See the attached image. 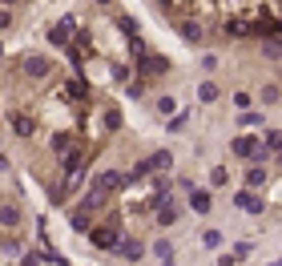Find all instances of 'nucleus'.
I'll use <instances>...</instances> for the list:
<instances>
[{
	"instance_id": "nucleus-1",
	"label": "nucleus",
	"mask_w": 282,
	"mask_h": 266,
	"mask_svg": "<svg viewBox=\"0 0 282 266\" xmlns=\"http://www.w3.org/2000/svg\"><path fill=\"white\" fill-rule=\"evenodd\" d=\"M0 226H4V230H12V226H20V206H12V202H4V206H0Z\"/></svg>"
},
{
	"instance_id": "nucleus-2",
	"label": "nucleus",
	"mask_w": 282,
	"mask_h": 266,
	"mask_svg": "<svg viewBox=\"0 0 282 266\" xmlns=\"http://www.w3.org/2000/svg\"><path fill=\"white\" fill-rule=\"evenodd\" d=\"M24 69H28L33 77H49V61H45V56H24Z\"/></svg>"
},
{
	"instance_id": "nucleus-3",
	"label": "nucleus",
	"mask_w": 282,
	"mask_h": 266,
	"mask_svg": "<svg viewBox=\"0 0 282 266\" xmlns=\"http://www.w3.org/2000/svg\"><path fill=\"white\" fill-rule=\"evenodd\" d=\"M234 150H238L242 158H250V154H258V141H254V137H238V141H234Z\"/></svg>"
},
{
	"instance_id": "nucleus-4",
	"label": "nucleus",
	"mask_w": 282,
	"mask_h": 266,
	"mask_svg": "<svg viewBox=\"0 0 282 266\" xmlns=\"http://www.w3.org/2000/svg\"><path fill=\"white\" fill-rule=\"evenodd\" d=\"M117 182H121V173H97V178H93V190H109Z\"/></svg>"
},
{
	"instance_id": "nucleus-5",
	"label": "nucleus",
	"mask_w": 282,
	"mask_h": 266,
	"mask_svg": "<svg viewBox=\"0 0 282 266\" xmlns=\"http://www.w3.org/2000/svg\"><path fill=\"white\" fill-rule=\"evenodd\" d=\"M238 210L258 214V210H262V202H258V198H250V194H238Z\"/></svg>"
},
{
	"instance_id": "nucleus-6",
	"label": "nucleus",
	"mask_w": 282,
	"mask_h": 266,
	"mask_svg": "<svg viewBox=\"0 0 282 266\" xmlns=\"http://www.w3.org/2000/svg\"><path fill=\"white\" fill-rule=\"evenodd\" d=\"M169 150H162V154H153V158H149V169H169Z\"/></svg>"
},
{
	"instance_id": "nucleus-7",
	"label": "nucleus",
	"mask_w": 282,
	"mask_h": 266,
	"mask_svg": "<svg viewBox=\"0 0 282 266\" xmlns=\"http://www.w3.org/2000/svg\"><path fill=\"white\" fill-rule=\"evenodd\" d=\"M93 242H97V246H113L117 234H113V230H93Z\"/></svg>"
},
{
	"instance_id": "nucleus-8",
	"label": "nucleus",
	"mask_w": 282,
	"mask_h": 266,
	"mask_svg": "<svg viewBox=\"0 0 282 266\" xmlns=\"http://www.w3.org/2000/svg\"><path fill=\"white\" fill-rule=\"evenodd\" d=\"M181 37H185V41H194V45H198V41H202V28H198V24H190V20H185V24H181Z\"/></svg>"
},
{
	"instance_id": "nucleus-9",
	"label": "nucleus",
	"mask_w": 282,
	"mask_h": 266,
	"mask_svg": "<svg viewBox=\"0 0 282 266\" xmlns=\"http://www.w3.org/2000/svg\"><path fill=\"white\" fill-rule=\"evenodd\" d=\"M190 206H194L198 214H206L210 210V198H206V194H190Z\"/></svg>"
},
{
	"instance_id": "nucleus-10",
	"label": "nucleus",
	"mask_w": 282,
	"mask_h": 266,
	"mask_svg": "<svg viewBox=\"0 0 282 266\" xmlns=\"http://www.w3.org/2000/svg\"><path fill=\"white\" fill-rule=\"evenodd\" d=\"M121 254L133 262V258H141V246H137V242H125V246H121Z\"/></svg>"
},
{
	"instance_id": "nucleus-11",
	"label": "nucleus",
	"mask_w": 282,
	"mask_h": 266,
	"mask_svg": "<svg viewBox=\"0 0 282 266\" xmlns=\"http://www.w3.org/2000/svg\"><path fill=\"white\" fill-rule=\"evenodd\" d=\"M16 133H20V137L33 133V117H16Z\"/></svg>"
},
{
	"instance_id": "nucleus-12",
	"label": "nucleus",
	"mask_w": 282,
	"mask_h": 266,
	"mask_svg": "<svg viewBox=\"0 0 282 266\" xmlns=\"http://www.w3.org/2000/svg\"><path fill=\"white\" fill-rule=\"evenodd\" d=\"M246 182H250V186H262V182H266V173H262V169H250V173H246Z\"/></svg>"
},
{
	"instance_id": "nucleus-13",
	"label": "nucleus",
	"mask_w": 282,
	"mask_h": 266,
	"mask_svg": "<svg viewBox=\"0 0 282 266\" xmlns=\"http://www.w3.org/2000/svg\"><path fill=\"white\" fill-rule=\"evenodd\" d=\"M158 258H162V262H169V258H173V250H169V242H158Z\"/></svg>"
},
{
	"instance_id": "nucleus-14",
	"label": "nucleus",
	"mask_w": 282,
	"mask_h": 266,
	"mask_svg": "<svg viewBox=\"0 0 282 266\" xmlns=\"http://www.w3.org/2000/svg\"><path fill=\"white\" fill-rule=\"evenodd\" d=\"M262 101H266V105H274V101H278V89H274V85H266V93H262Z\"/></svg>"
},
{
	"instance_id": "nucleus-15",
	"label": "nucleus",
	"mask_w": 282,
	"mask_h": 266,
	"mask_svg": "<svg viewBox=\"0 0 282 266\" xmlns=\"http://www.w3.org/2000/svg\"><path fill=\"white\" fill-rule=\"evenodd\" d=\"M8 4H12V0H8Z\"/></svg>"
}]
</instances>
